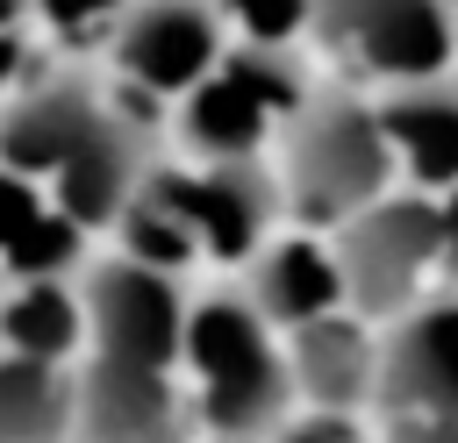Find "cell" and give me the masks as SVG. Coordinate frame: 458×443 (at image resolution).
Masks as SVG:
<instances>
[{"mask_svg": "<svg viewBox=\"0 0 458 443\" xmlns=\"http://www.w3.org/2000/svg\"><path fill=\"white\" fill-rule=\"evenodd\" d=\"M150 193L186 229L193 257L243 264L279 229V186H272V164L265 157H200L193 171H172V179L150 171Z\"/></svg>", "mask_w": 458, "mask_h": 443, "instance_id": "ba28073f", "label": "cell"}, {"mask_svg": "<svg viewBox=\"0 0 458 443\" xmlns=\"http://www.w3.org/2000/svg\"><path fill=\"white\" fill-rule=\"evenodd\" d=\"M114 14H122V0H29V21H43L57 36H107Z\"/></svg>", "mask_w": 458, "mask_h": 443, "instance_id": "d6986e66", "label": "cell"}, {"mask_svg": "<svg viewBox=\"0 0 458 443\" xmlns=\"http://www.w3.org/2000/svg\"><path fill=\"white\" fill-rule=\"evenodd\" d=\"M372 422L401 414H458V307L415 300L394 322H372Z\"/></svg>", "mask_w": 458, "mask_h": 443, "instance_id": "9c48e42d", "label": "cell"}, {"mask_svg": "<svg viewBox=\"0 0 458 443\" xmlns=\"http://www.w3.org/2000/svg\"><path fill=\"white\" fill-rule=\"evenodd\" d=\"M208 7L222 14V36L250 50H293L308 36V0H208Z\"/></svg>", "mask_w": 458, "mask_h": 443, "instance_id": "ac0fdd59", "label": "cell"}, {"mask_svg": "<svg viewBox=\"0 0 458 443\" xmlns=\"http://www.w3.org/2000/svg\"><path fill=\"white\" fill-rule=\"evenodd\" d=\"M172 107H179V136L193 157H265L279 121L301 107V79H293L286 50L229 43L215 57V71Z\"/></svg>", "mask_w": 458, "mask_h": 443, "instance_id": "5b68a950", "label": "cell"}, {"mask_svg": "<svg viewBox=\"0 0 458 443\" xmlns=\"http://www.w3.org/2000/svg\"><path fill=\"white\" fill-rule=\"evenodd\" d=\"M107 71H114V93L129 100H186L215 57L229 50L222 36V14L208 0H122V14L107 21Z\"/></svg>", "mask_w": 458, "mask_h": 443, "instance_id": "52a82bcc", "label": "cell"}, {"mask_svg": "<svg viewBox=\"0 0 458 443\" xmlns=\"http://www.w3.org/2000/svg\"><path fill=\"white\" fill-rule=\"evenodd\" d=\"M179 393H186L193 429H208V443H265L293 414L279 329L236 286L186 300V322H179Z\"/></svg>", "mask_w": 458, "mask_h": 443, "instance_id": "6da1fadb", "label": "cell"}, {"mask_svg": "<svg viewBox=\"0 0 458 443\" xmlns=\"http://www.w3.org/2000/svg\"><path fill=\"white\" fill-rule=\"evenodd\" d=\"M279 357H286V393L308 414H365L372 400V322H358L351 307L308 314L293 329H279Z\"/></svg>", "mask_w": 458, "mask_h": 443, "instance_id": "4fadbf2b", "label": "cell"}, {"mask_svg": "<svg viewBox=\"0 0 458 443\" xmlns=\"http://www.w3.org/2000/svg\"><path fill=\"white\" fill-rule=\"evenodd\" d=\"M57 443H79V436H57Z\"/></svg>", "mask_w": 458, "mask_h": 443, "instance_id": "7402d4cb", "label": "cell"}, {"mask_svg": "<svg viewBox=\"0 0 458 443\" xmlns=\"http://www.w3.org/2000/svg\"><path fill=\"white\" fill-rule=\"evenodd\" d=\"M107 114H114V93L79 79V71H57V79H36V86H7V100H0V171L43 186L79 143L100 136Z\"/></svg>", "mask_w": 458, "mask_h": 443, "instance_id": "8fae6325", "label": "cell"}, {"mask_svg": "<svg viewBox=\"0 0 458 443\" xmlns=\"http://www.w3.org/2000/svg\"><path fill=\"white\" fill-rule=\"evenodd\" d=\"M72 436V357L0 350V443Z\"/></svg>", "mask_w": 458, "mask_h": 443, "instance_id": "2e32d148", "label": "cell"}, {"mask_svg": "<svg viewBox=\"0 0 458 443\" xmlns=\"http://www.w3.org/2000/svg\"><path fill=\"white\" fill-rule=\"evenodd\" d=\"M365 100H372V121L386 136L394 186L451 193V179H458V93H451V79H408V86H379Z\"/></svg>", "mask_w": 458, "mask_h": 443, "instance_id": "5bb4252c", "label": "cell"}, {"mask_svg": "<svg viewBox=\"0 0 458 443\" xmlns=\"http://www.w3.org/2000/svg\"><path fill=\"white\" fill-rule=\"evenodd\" d=\"M279 222L329 236L379 193H394V157L365 93H301V107L272 136Z\"/></svg>", "mask_w": 458, "mask_h": 443, "instance_id": "7a4b0ae2", "label": "cell"}, {"mask_svg": "<svg viewBox=\"0 0 458 443\" xmlns=\"http://www.w3.org/2000/svg\"><path fill=\"white\" fill-rule=\"evenodd\" d=\"M14 71H21V36H0V100H7Z\"/></svg>", "mask_w": 458, "mask_h": 443, "instance_id": "ffe728a7", "label": "cell"}, {"mask_svg": "<svg viewBox=\"0 0 458 443\" xmlns=\"http://www.w3.org/2000/svg\"><path fill=\"white\" fill-rule=\"evenodd\" d=\"M0 350L79 357V286H72L64 272L14 279V293L0 300Z\"/></svg>", "mask_w": 458, "mask_h": 443, "instance_id": "e0dca14e", "label": "cell"}, {"mask_svg": "<svg viewBox=\"0 0 458 443\" xmlns=\"http://www.w3.org/2000/svg\"><path fill=\"white\" fill-rule=\"evenodd\" d=\"M272 329H293L308 314H329L344 307L336 300V264H329V243L315 229H272L250 257H243V286H236Z\"/></svg>", "mask_w": 458, "mask_h": 443, "instance_id": "9a60e30c", "label": "cell"}, {"mask_svg": "<svg viewBox=\"0 0 458 443\" xmlns=\"http://www.w3.org/2000/svg\"><path fill=\"white\" fill-rule=\"evenodd\" d=\"M29 29V0H0V36H21Z\"/></svg>", "mask_w": 458, "mask_h": 443, "instance_id": "44dd1931", "label": "cell"}, {"mask_svg": "<svg viewBox=\"0 0 458 443\" xmlns=\"http://www.w3.org/2000/svg\"><path fill=\"white\" fill-rule=\"evenodd\" d=\"M179 322H186L179 272H157L122 250L86 264V279H79V350L86 357L179 372Z\"/></svg>", "mask_w": 458, "mask_h": 443, "instance_id": "8992f818", "label": "cell"}, {"mask_svg": "<svg viewBox=\"0 0 458 443\" xmlns=\"http://www.w3.org/2000/svg\"><path fill=\"white\" fill-rule=\"evenodd\" d=\"M308 36L336 64L372 79V93L408 79H451L458 57L451 0H308Z\"/></svg>", "mask_w": 458, "mask_h": 443, "instance_id": "277c9868", "label": "cell"}, {"mask_svg": "<svg viewBox=\"0 0 458 443\" xmlns=\"http://www.w3.org/2000/svg\"><path fill=\"white\" fill-rule=\"evenodd\" d=\"M143 179H150L143 129H136V121L122 114V100H114V114L100 121V136L79 143V150L43 179V200H50V214H57L64 229H79V236H107V229L122 222V207L143 193Z\"/></svg>", "mask_w": 458, "mask_h": 443, "instance_id": "7c38bea8", "label": "cell"}, {"mask_svg": "<svg viewBox=\"0 0 458 443\" xmlns=\"http://www.w3.org/2000/svg\"><path fill=\"white\" fill-rule=\"evenodd\" d=\"M322 243L336 264V300L358 322H394L415 300H437V272L451 257V207L444 193L394 186L351 222H336Z\"/></svg>", "mask_w": 458, "mask_h": 443, "instance_id": "3957f363", "label": "cell"}, {"mask_svg": "<svg viewBox=\"0 0 458 443\" xmlns=\"http://www.w3.org/2000/svg\"><path fill=\"white\" fill-rule=\"evenodd\" d=\"M72 436L79 443H193L179 372L86 357L72 364Z\"/></svg>", "mask_w": 458, "mask_h": 443, "instance_id": "30bf717a", "label": "cell"}]
</instances>
